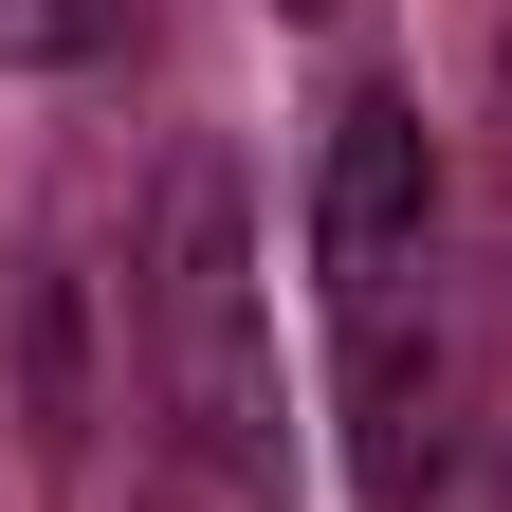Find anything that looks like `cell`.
Masks as SVG:
<instances>
[{
	"label": "cell",
	"mask_w": 512,
	"mask_h": 512,
	"mask_svg": "<svg viewBox=\"0 0 512 512\" xmlns=\"http://www.w3.org/2000/svg\"><path fill=\"white\" fill-rule=\"evenodd\" d=\"M311 275H330V366H348V494L439 512L476 458V348H458V220H439L421 92H330L311 147Z\"/></svg>",
	"instance_id": "6da1fadb"
},
{
	"label": "cell",
	"mask_w": 512,
	"mask_h": 512,
	"mask_svg": "<svg viewBox=\"0 0 512 512\" xmlns=\"http://www.w3.org/2000/svg\"><path fill=\"white\" fill-rule=\"evenodd\" d=\"M128 330H147V403L183 476L220 512H293V384H275V275H256V202L220 147L165 165L147 256H128Z\"/></svg>",
	"instance_id": "7a4b0ae2"
},
{
	"label": "cell",
	"mask_w": 512,
	"mask_h": 512,
	"mask_svg": "<svg viewBox=\"0 0 512 512\" xmlns=\"http://www.w3.org/2000/svg\"><path fill=\"white\" fill-rule=\"evenodd\" d=\"M19 421L55 512H220L147 403V330H128V275L92 256V202H55L19 256Z\"/></svg>",
	"instance_id": "3957f363"
},
{
	"label": "cell",
	"mask_w": 512,
	"mask_h": 512,
	"mask_svg": "<svg viewBox=\"0 0 512 512\" xmlns=\"http://www.w3.org/2000/svg\"><path fill=\"white\" fill-rule=\"evenodd\" d=\"M128 37V0H0V74H92Z\"/></svg>",
	"instance_id": "277c9868"
},
{
	"label": "cell",
	"mask_w": 512,
	"mask_h": 512,
	"mask_svg": "<svg viewBox=\"0 0 512 512\" xmlns=\"http://www.w3.org/2000/svg\"><path fill=\"white\" fill-rule=\"evenodd\" d=\"M293 19H330V0H293Z\"/></svg>",
	"instance_id": "5b68a950"
}]
</instances>
